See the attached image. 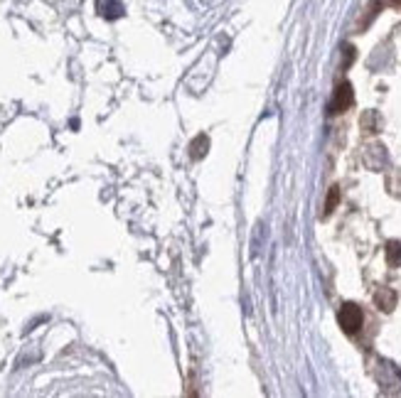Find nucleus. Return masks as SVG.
Instances as JSON below:
<instances>
[{
	"label": "nucleus",
	"instance_id": "nucleus-1",
	"mask_svg": "<svg viewBox=\"0 0 401 398\" xmlns=\"http://www.w3.org/2000/svg\"><path fill=\"white\" fill-rule=\"evenodd\" d=\"M337 322H340V327L345 329L347 334H357L359 327H362V322H364V315L357 305L347 302V305H342L340 315H337Z\"/></svg>",
	"mask_w": 401,
	"mask_h": 398
},
{
	"label": "nucleus",
	"instance_id": "nucleus-2",
	"mask_svg": "<svg viewBox=\"0 0 401 398\" xmlns=\"http://www.w3.org/2000/svg\"><path fill=\"white\" fill-rule=\"evenodd\" d=\"M350 103H352V87H350V84H340V89L335 92V98H332L330 103V113L347 111Z\"/></svg>",
	"mask_w": 401,
	"mask_h": 398
},
{
	"label": "nucleus",
	"instance_id": "nucleus-3",
	"mask_svg": "<svg viewBox=\"0 0 401 398\" xmlns=\"http://www.w3.org/2000/svg\"><path fill=\"white\" fill-rule=\"evenodd\" d=\"M96 10L106 20H116V17L123 15V3L121 0H96Z\"/></svg>",
	"mask_w": 401,
	"mask_h": 398
},
{
	"label": "nucleus",
	"instance_id": "nucleus-4",
	"mask_svg": "<svg viewBox=\"0 0 401 398\" xmlns=\"http://www.w3.org/2000/svg\"><path fill=\"white\" fill-rule=\"evenodd\" d=\"M374 302H377V307L384 312H391L396 305V295L394 291H389V288H382V291H377V295H374Z\"/></svg>",
	"mask_w": 401,
	"mask_h": 398
},
{
	"label": "nucleus",
	"instance_id": "nucleus-5",
	"mask_svg": "<svg viewBox=\"0 0 401 398\" xmlns=\"http://www.w3.org/2000/svg\"><path fill=\"white\" fill-rule=\"evenodd\" d=\"M386 261H389L394 268L401 266V241H389L386 243Z\"/></svg>",
	"mask_w": 401,
	"mask_h": 398
},
{
	"label": "nucleus",
	"instance_id": "nucleus-6",
	"mask_svg": "<svg viewBox=\"0 0 401 398\" xmlns=\"http://www.w3.org/2000/svg\"><path fill=\"white\" fill-rule=\"evenodd\" d=\"M337 199H340V194H337V189L332 187V189H330V197H327V202H325V214H330V211L335 209Z\"/></svg>",
	"mask_w": 401,
	"mask_h": 398
},
{
	"label": "nucleus",
	"instance_id": "nucleus-7",
	"mask_svg": "<svg viewBox=\"0 0 401 398\" xmlns=\"http://www.w3.org/2000/svg\"><path fill=\"white\" fill-rule=\"evenodd\" d=\"M391 6H396V8H401V0H389Z\"/></svg>",
	"mask_w": 401,
	"mask_h": 398
}]
</instances>
